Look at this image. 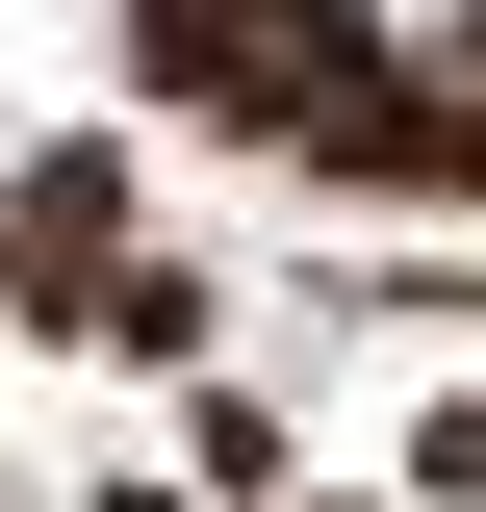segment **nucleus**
<instances>
[{"label": "nucleus", "mask_w": 486, "mask_h": 512, "mask_svg": "<svg viewBox=\"0 0 486 512\" xmlns=\"http://www.w3.org/2000/svg\"><path fill=\"white\" fill-rule=\"evenodd\" d=\"M333 26H435V0H333Z\"/></svg>", "instance_id": "f257e3e1"}]
</instances>
